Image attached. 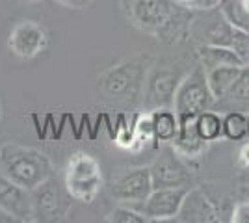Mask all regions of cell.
I'll list each match as a JSON object with an SVG mask.
<instances>
[{"label":"cell","mask_w":249,"mask_h":223,"mask_svg":"<svg viewBox=\"0 0 249 223\" xmlns=\"http://www.w3.org/2000/svg\"><path fill=\"white\" fill-rule=\"evenodd\" d=\"M153 191V179L149 168H134L121 173L112 182V195L123 205L140 206Z\"/></svg>","instance_id":"5"},{"label":"cell","mask_w":249,"mask_h":223,"mask_svg":"<svg viewBox=\"0 0 249 223\" xmlns=\"http://www.w3.org/2000/svg\"><path fill=\"white\" fill-rule=\"evenodd\" d=\"M244 195H246V199L249 201V186H246V188H244Z\"/></svg>","instance_id":"29"},{"label":"cell","mask_w":249,"mask_h":223,"mask_svg":"<svg viewBox=\"0 0 249 223\" xmlns=\"http://www.w3.org/2000/svg\"><path fill=\"white\" fill-rule=\"evenodd\" d=\"M242 69L244 67H238V65H219V67H214V69H208L207 80L212 95L216 99L227 97L231 93V89H232V86L236 84Z\"/></svg>","instance_id":"14"},{"label":"cell","mask_w":249,"mask_h":223,"mask_svg":"<svg viewBox=\"0 0 249 223\" xmlns=\"http://www.w3.org/2000/svg\"><path fill=\"white\" fill-rule=\"evenodd\" d=\"M219 10L232 26L249 34V10L242 0H221Z\"/></svg>","instance_id":"18"},{"label":"cell","mask_w":249,"mask_h":223,"mask_svg":"<svg viewBox=\"0 0 249 223\" xmlns=\"http://www.w3.org/2000/svg\"><path fill=\"white\" fill-rule=\"evenodd\" d=\"M194 35L201 45H219L232 49L244 60V64H249V34L232 26L219 8L205 10V17L196 19Z\"/></svg>","instance_id":"2"},{"label":"cell","mask_w":249,"mask_h":223,"mask_svg":"<svg viewBox=\"0 0 249 223\" xmlns=\"http://www.w3.org/2000/svg\"><path fill=\"white\" fill-rule=\"evenodd\" d=\"M231 222L232 223H249V201L238 203L234 206V210L231 214Z\"/></svg>","instance_id":"24"},{"label":"cell","mask_w":249,"mask_h":223,"mask_svg":"<svg viewBox=\"0 0 249 223\" xmlns=\"http://www.w3.org/2000/svg\"><path fill=\"white\" fill-rule=\"evenodd\" d=\"M173 13L171 0H134L132 17L143 28H160L164 26Z\"/></svg>","instance_id":"12"},{"label":"cell","mask_w":249,"mask_h":223,"mask_svg":"<svg viewBox=\"0 0 249 223\" xmlns=\"http://www.w3.org/2000/svg\"><path fill=\"white\" fill-rule=\"evenodd\" d=\"M175 220L184 223H214L221 222L219 210L216 208L214 201H210L203 188H190L182 201V206L178 210Z\"/></svg>","instance_id":"9"},{"label":"cell","mask_w":249,"mask_h":223,"mask_svg":"<svg viewBox=\"0 0 249 223\" xmlns=\"http://www.w3.org/2000/svg\"><path fill=\"white\" fill-rule=\"evenodd\" d=\"M0 173L17 186L32 191L52 177L54 170L49 156L41 151L6 143L0 147Z\"/></svg>","instance_id":"1"},{"label":"cell","mask_w":249,"mask_h":223,"mask_svg":"<svg viewBox=\"0 0 249 223\" xmlns=\"http://www.w3.org/2000/svg\"><path fill=\"white\" fill-rule=\"evenodd\" d=\"M0 206L6 208L11 216H15L17 222L34 220L30 191L6 179L2 173H0Z\"/></svg>","instance_id":"11"},{"label":"cell","mask_w":249,"mask_h":223,"mask_svg":"<svg viewBox=\"0 0 249 223\" xmlns=\"http://www.w3.org/2000/svg\"><path fill=\"white\" fill-rule=\"evenodd\" d=\"M151 117H153V128H155V147H158V143H171L178 134V127H180L175 110L158 108L155 112H151Z\"/></svg>","instance_id":"15"},{"label":"cell","mask_w":249,"mask_h":223,"mask_svg":"<svg viewBox=\"0 0 249 223\" xmlns=\"http://www.w3.org/2000/svg\"><path fill=\"white\" fill-rule=\"evenodd\" d=\"M180 2H182L184 6H190V2H192V0H180Z\"/></svg>","instance_id":"30"},{"label":"cell","mask_w":249,"mask_h":223,"mask_svg":"<svg viewBox=\"0 0 249 223\" xmlns=\"http://www.w3.org/2000/svg\"><path fill=\"white\" fill-rule=\"evenodd\" d=\"M13 222H17V220H15V216H11L6 208H2V206H0V223H13Z\"/></svg>","instance_id":"27"},{"label":"cell","mask_w":249,"mask_h":223,"mask_svg":"<svg viewBox=\"0 0 249 223\" xmlns=\"http://www.w3.org/2000/svg\"><path fill=\"white\" fill-rule=\"evenodd\" d=\"M199 60H201V65L205 67V71L219 67V65H238V67L246 65L244 60L232 49L219 47V45H201L199 47Z\"/></svg>","instance_id":"16"},{"label":"cell","mask_w":249,"mask_h":223,"mask_svg":"<svg viewBox=\"0 0 249 223\" xmlns=\"http://www.w3.org/2000/svg\"><path fill=\"white\" fill-rule=\"evenodd\" d=\"M171 147L182 158H197L207 151L208 141L199 136L197 128H196V119H186V121H180L178 134L171 141Z\"/></svg>","instance_id":"13"},{"label":"cell","mask_w":249,"mask_h":223,"mask_svg":"<svg viewBox=\"0 0 249 223\" xmlns=\"http://www.w3.org/2000/svg\"><path fill=\"white\" fill-rule=\"evenodd\" d=\"M240 162H242V166L249 168V145H246L240 151Z\"/></svg>","instance_id":"28"},{"label":"cell","mask_w":249,"mask_h":223,"mask_svg":"<svg viewBox=\"0 0 249 223\" xmlns=\"http://www.w3.org/2000/svg\"><path fill=\"white\" fill-rule=\"evenodd\" d=\"M115 141H117V145H121L123 149H132L134 145V128L128 127L124 121H121V127L115 130Z\"/></svg>","instance_id":"23"},{"label":"cell","mask_w":249,"mask_h":223,"mask_svg":"<svg viewBox=\"0 0 249 223\" xmlns=\"http://www.w3.org/2000/svg\"><path fill=\"white\" fill-rule=\"evenodd\" d=\"M103 186L101 168L97 160L86 153H78L67 164L65 173V188L69 195L78 201H93L97 191Z\"/></svg>","instance_id":"4"},{"label":"cell","mask_w":249,"mask_h":223,"mask_svg":"<svg viewBox=\"0 0 249 223\" xmlns=\"http://www.w3.org/2000/svg\"><path fill=\"white\" fill-rule=\"evenodd\" d=\"M229 95L232 99H236V101H249V69L246 65H244L238 80H236V84L232 86Z\"/></svg>","instance_id":"22"},{"label":"cell","mask_w":249,"mask_h":223,"mask_svg":"<svg viewBox=\"0 0 249 223\" xmlns=\"http://www.w3.org/2000/svg\"><path fill=\"white\" fill-rule=\"evenodd\" d=\"M47 45V32L39 24L24 21L13 28L10 35V49L21 58H34Z\"/></svg>","instance_id":"10"},{"label":"cell","mask_w":249,"mask_h":223,"mask_svg":"<svg viewBox=\"0 0 249 223\" xmlns=\"http://www.w3.org/2000/svg\"><path fill=\"white\" fill-rule=\"evenodd\" d=\"M214 101L216 97L212 95L208 87L207 71L203 65H199L177 87L173 104L178 121H186V119H196L205 110H210Z\"/></svg>","instance_id":"3"},{"label":"cell","mask_w":249,"mask_h":223,"mask_svg":"<svg viewBox=\"0 0 249 223\" xmlns=\"http://www.w3.org/2000/svg\"><path fill=\"white\" fill-rule=\"evenodd\" d=\"M221 0H192L188 8H194V10H214V8H219Z\"/></svg>","instance_id":"25"},{"label":"cell","mask_w":249,"mask_h":223,"mask_svg":"<svg viewBox=\"0 0 249 223\" xmlns=\"http://www.w3.org/2000/svg\"><path fill=\"white\" fill-rule=\"evenodd\" d=\"M132 128H134L136 141L130 151H140L147 143L155 145V128H153V117H151V114H140V116L136 117V123Z\"/></svg>","instance_id":"20"},{"label":"cell","mask_w":249,"mask_h":223,"mask_svg":"<svg viewBox=\"0 0 249 223\" xmlns=\"http://www.w3.org/2000/svg\"><path fill=\"white\" fill-rule=\"evenodd\" d=\"M242 2H244V6H246V8L249 10V0H242Z\"/></svg>","instance_id":"31"},{"label":"cell","mask_w":249,"mask_h":223,"mask_svg":"<svg viewBox=\"0 0 249 223\" xmlns=\"http://www.w3.org/2000/svg\"><path fill=\"white\" fill-rule=\"evenodd\" d=\"M62 4L65 6H71V8H84V6H88L91 0H60Z\"/></svg>","instance_id":"26"},{"label":"cell","mask_w":249,"mask_h":223,"mask_svg":"<svg viewBox=\"0 0 249 223\" xmlns=\"http://www.w3.org/2000/svg\"><path fill=\"white\" fill-rule=\"evenodd\" d=\"M34 220H56L65 216L69 201L63 197V191L54 177L43 181L37 188L30 191Z\"/></svg>","instance_id":"7"},{"label":"cell","mask_w":249,"mask_h":223,"mask_svg":"<svg viewBox=\"0 0 249 223\" xmlns=\"http://www.w3.org/2000/svg\"><path fill=\"white\" fill-rule=\"evenodd\" d=\"M153 188H190V173L184 168V164L177 158L175 149L171 147L167 153L149 166Z\"/></svg>","instance_id":"8"},{"label":"cell","mask_w":249,"mask_h":223,"mask_svg":"<svg viewBox=\"0 0 249 223\" xmlns=\"http://www.w3.org/2000/svg\"><path fill=\"white\" fill-rule=\"evenodd\" d=\"M196 128L205 141H216L223 136V117L218 112L205 110L196 117Z\"/></svg>","instance_id":"17"},{"label":"cell","mask_w":249,"mask_h":223,"mask_svg":"<svg viewBox=\"0 0 249 223\" xmlns=\"http://www.w3.org/2000/svg\"><path fill=\"white\" fill-rule=\"evenodd\" d=\"M248 138H249V116H248Z\"/></svg>","instance_id":"32"},{"label":"cell","mask_w":249,"mask_h":223,"mask_svg":"<svg viewBox=\"0 0 249 223\" xmlns=\"http://www.w3.org/2000/svg\"><path fill=\"white\" fill-rule=\"evenodd\" d=\"M190 188H153L145 201L140 205V210L149 218V222L175 220L182 201Z\"/></svg>","instance_id":"6"},{"label":"cell","mask_w":249,"mask_h":223,"mask_svg":"<svg viewBox=\"0 0 249 223\" xmlns=\"http://www.w3.org/2000/svg\"><path fill=\"white\" fill-rule=\"evenodd\" d=\"M108 222L112 223H147L149 218L142 210L134 206H117L114 212L110 214Z\"/></svg>","instance_id":"21"},{"label":"cell","mask_w":249,"mask_h":223,"mask_svg":"<svg viewBox=\"0 0 249 223\" xmlns=\"http://www.w3.org/2000/svg\"><path fill=\"white\" fill-rule=\"evenodd\" d=\"M223 138L229 141H242L248 138V117L240 112H229L223 116Z\"/></svg>","instance_id":"19"}]
</instances>
